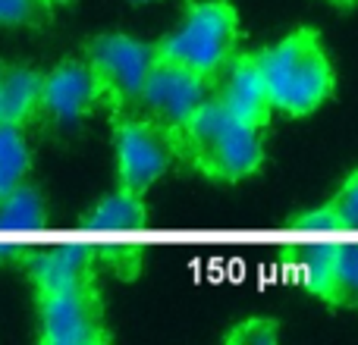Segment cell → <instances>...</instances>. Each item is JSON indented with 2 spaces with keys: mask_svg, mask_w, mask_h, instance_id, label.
<instances>
[{
  "mask_svg": "<svg viewBox=\"0 0 358 345\" xmlns=\"http://www.w3.org/2000/svg\"><path fill=\"white\" fill-rule=\"evenodd\" d=\"M35 289L38 342L44 345H107L113 339L98 286V254L92 245L63 242L29 248L19 258Z\"/></svg>",
  "mask_w": 358,
  "mask_h": 345,
  "instance_id": "1",
  "label": "cell"
},
{
  "mask_svg": "<svg viewBox=\"0 0 358 345\" xmlns=\"http://www.w3.org/2000/svg\"><path fill=\"white\" fill-rule=\"evenodd\" d=\"M173 157L198 176L233 185L264 167V129L236 119L210 94L192 117L167 129Z\"/></svg>",
  "mask_w": 358,
  "mask_h": 345,
  "instance_id": "2",
  "label": "cell"
},
{
  "mask_svg": "<svg viewBox=\"0 0 358 345\" xmlns=\"http://www.w3.org/2000/svg\"><path fill=\"white\" fill-rule=\"evenodd\" d=\"M258 54V66L271 94L273 113L305 119L330 101L336 88V69L317 29H292L277 44Z\"/></svg>",
  "mask_w": 358,
  "mask_h": 345,
  "instance_id": "3",
  "label": "cell"
},
{
  "mask_svg": "<svg viewBox=\"0 0 358 345\" xmlns=\"http://www.w3.org/2000/svg\"><path fill=\"white\" fill-rule=\"evenodd\" d=\"M239 10L229 0H189L179 22L155 41V50L161 60L214 82L239 50Z\"/></svg>",
  "mask_w": 358,
  "mask_h": 345,
  "instance_id": "4",
  "label": "cell"
},
{
  "mask_svg": "<svg viewBox=\"0 0 358 345\" xmlns=\"http://www.w3.org/2000/svg\"><path fill=\"white\" fill-rule=\"evenodd\" d=\"M155 60V41H142L126 31H104L85 44V63L98 85L101 107L110 117L138 110V98Z\"/></svg>",
  "mask_w": 358,
  "mask_h": 345,
  "instance_id": "5",
  "label": "cell"
},
{
  "mask_svg": "<svg viewBox=\"0 0 358 345\" xmlns=\"http://www.w3.org/2000/svg\"><path fill=\"white\" fill-rule=\"evenodd\" d=\"M113 163H117V185L129 191H145L167 176L173 167V145L157 119L145 117L142 110L113 113Z\"/></svg>",
  "mask_w": 358,
  "mask_h": 345,
  "instance_id": "6",
  "label": "cell"
},
{
  "mask_svg": "<svg viewBox=\"0 0 358 345\" xmlns=\"http://www.w3.org/2000/svg\"><path fill=\"white\" fill-rule=\"evenodd\" d=\"M210 94H214V82L201 79L198 73L179 66V63L157 57L148 79H145L138 110L145 117L157 119L164 129H170V126L182 123L185 117H192Z\"/></svg>",
  "mask_w": 358,
  "mask_h": 345,
  "instance_id": "7",
  "label": "cell"
},
{
  "mask_svg": "<svg viewBox=\"0 0 358 345\" xmlns=\"http://www.w3.org/2000/svg\"><path fill=\"white\" fill-rule=\"evenodd\" d=\"M101 107V94L85 60H60L50 73H41L38 117L57 126H73Z\"/></svg>",
  "mask_w": 358,
  "mask_h": 345,
  "instance_id": "8",
  "label": "cell"
},
{
  "mask_svg": "<svg viewBox=\"0 0 358 345\" xmlns=\"http://www.w3.org/2000/svg\"><path fill=\"white\" fill-rule=\"evenodd\" d=\"M214 101L242 123L255 126V129H267L273 117V104L255 50H248V54L236 50V57L214 79Z\"/></svg>",
  "mask_w": 358,
  "mask_h": 345,
  "instance_id": "9",
  "label": "cell"
},
{
  "mask_svg": "<svg viewBox=\"0 0 358 345\" xmlns=\"http://www.w3.org/2000/svg\"><path fill=\"white\" fill-rule=\"evenodd\" d=\"M308 283L321 302L358 311V242L315 248L308 260Z\"/></svg>",
  "mask_w": 358,
  "mask_h": 345,
  "instance_id": "10",
  "label": "cell"
},
{
  "mask_svg": "<svg viewBox=\"0 0 358 345\" xmlns=\"http://www.w3.org/2000/svg\"><path fill=\"white\" fill-rule=\"evenodd\" d=\"M41 73L25 63L0 60V123L25 129L38 119Z\"/></svg>",
  "mask_w": 358,
  "mask_h": 345,
  "instance_id": "11",
  "label": "cell"
},
{
  "mask_svg": "<svg viewBox=\"0 0 358 345\" xmlns=\"http://www.w3.org/2000/svg\"><path fill=\"white\" fill-rule=\"evenodd\" d=\"M48 220V201H44L41 189L29 182L13 185L6 195H0V235L31 233Z\"/></svg>",
  "mask_w": 358,
  "mask_h": 345,
  "instance_id": "12",
  "label": "cell"
},
{
  "mask_svg": "<svg viewBox=\"0 0 358 345\" xmlns=\"http://www.w3.org/2000/svg\"><path fill=\"white\" fill-rule=\"evenodd\" d=\"M145 195L138 191H129L123 185L104 195L88 214V223L94 229H107V233H129V229L142 226L145 223Z\"/></svg>",
  "mask_w": 358,
  "mask_h": 345,
  "instance_id": "13",
  "label": "cell"
},
{
  "mask_svg": "<svg viewBox=\"0 0 358 345\" xmlns=\"http://www.w3.org/2000/svg\"><path fill=\"white\" fill-rule=\"evenodd\" d=\"M302 220L315 226H336V229H358V170H352L340 182V189L327 198L317 210L305 214Z\"/></svg>",
  "mask_w": 358,
  "mask_h": 345,
  "instance_id": "14",
  "label": "cell"
},
{
  "mask_svg": "<svg viewBox=\"0 0 358 345\" xmlns=\"http://www.w3.org/2000/svg\"><path fill=\"white\" fill-rule=\"evenodd\" d=\"M31 170V148L25 142V129L0 123V195L13 185L25 182Z\"/></svg>",
  "mask_w": 358,
  "mask_h": 345,
  "instance_id": "15",
  "label": "cell"
},
{
  "mask_svg": "<svg viewBox=\"0 0 358 345\" xmlns=\"http://www.w3.org/2000/svg\"><path fill=\"white\" fill-rule=\"evenodd\" d=\"M280 339V321L273 317H245L223 333L227 345H273Z\"/></svg>",
  "mask_w": 358,
  "mask_h": 345,
  "instance_id": "16",
  "label": "cell"
},
{
  "mask_svg": "<svg viewBox=\"0 0 358 345\" xmlns=\"http://www.w3.org/2000/svg\"><path fill=\"white\" fill-rule=\"evenodd\" d=\"M50 10L48 0H0V25H41Z\"/></svg>",
  "mask_w": 358,
  "mask_h": 345,
  "instance_id": "17",
  "label": "cell"
},
{
  "mask_svg": "<svg viewBox=\"0 0 358 345\" xmlns=\"http://www.w3.org/2000/svg\"><path fill=\"white\" fill-rule=\"evenodd\" d=\"M330 3H334V6H343V10H349V6H355L358 0H330Z\"/></svg>",
  "mask_w": 358,
  "mask_h": 345,
  "instance_id": "18",
  "label": "cell"
},
{
  "mask_svg": "<svg viewBox=\"0 0 358 345\" xmlns=\"http://www.w3.org/2000/svg\"><path fill=\"white\" fill-rule=\"evenodd\" d=\"M48 3L50 6H60V3H66V0H48Z\"/></svg>",
  "mask_w": 358,
  "mask_h": 345,
  "instance_id": "19",
  "label": "cell"
},
{
  "mask_svg": "<svg viewBox=\"0 0 358 345\" xmlns=\"http://www.w3.org/2000/svg\"><path fill=\"white\" fill-rule=\"evenodd\" d=\"M132 3H151V0H132Z\"/></svg>",
  "mask_w": 358,
  "mask_h": 345,
  "instance_id": "20",
  "label": "cell"
}]
</instances>
